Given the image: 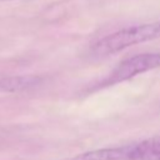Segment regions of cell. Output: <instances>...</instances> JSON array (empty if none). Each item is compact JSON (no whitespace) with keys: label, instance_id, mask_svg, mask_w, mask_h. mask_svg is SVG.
<instances>
[{"label":"cell","instance_id":"6da1fadb","mask_svg":"<svg viewBox=\"0 0 160 160\" xmlns=\"http://www.w3.org/2000/svg\"><path fill=\"white\" fill-rule=\"evenodd\" d=\"M160 38V20L134 25L114 31L99 39L90 48L92 58H105L114 55L130 46L151 41Z\"/></svg>","mask_w":160,"mask_h":160},{"label":"cell","instance_id":"7a4b0ae2","mask_svg":"<svg viewBox=\"0 0 160 160\" xmlns=\"http://www.w3.org/2000/svg\"><path fill=\"white\" fill-rule=\"evenodd\" d=\"M160 68V52H142L130 56L119 62L112 71L101 80L100 88L115 85L126 80H130L140 74Z\"/></svg>","mask_w":160,"mask_h":160},{"label":"cell","instance_id":"3957f363","mask_svg":"<svg viewBox=\"0 0 160 160\" xmlns=\"http://www.w3.org/2000/svg\"><path fill=\"white\" fill-rule=\"evenodd\" d=\"M132 150L134 142L122 146L89 150L79 154L71 160H132Z\"/></svg>","mask_w":160,"mask_h":160},{"label":"cell","instance_id":"277c9868","mask_svg":"<svg viewBox=\"0 0 160 160\" xmlns=\"http://www.w3.org/2000/svg\"><path fill=\"white\" fill-rule=\"evenodd\" d=\"M42 82L39 75H11L0 78V94H14L38 88Z\"/></svg>","mask_w":160,"mask_h":160},{"label":"cell","instance_id":"5b68a950","mask_svg":"<svg viewBox=\"0 0 160 160\" xmlns=\"http://www.w3.org/2000/svg\"><path fill=\"white\" fill-rule=\"evenodd\" d=\"M132 160H160V135L134 142Z\"/></svg>","mask_w":160,"mask_h":160},{"label":"cell","instance_id":"8992f818","mask_svg":"<svg viewBox=\"0 0 160 160\" xmlns=\"http://www.w3.org/2000/svg\"><path fill=\"white\" fill-rule=\"evenodd\" d=\"M0 1H14V0H0Z\"/></svg>","mask_w":160,"mask_h":160}]
</instances>
